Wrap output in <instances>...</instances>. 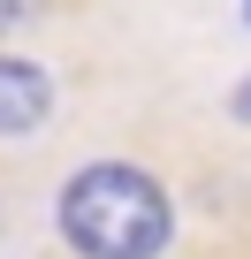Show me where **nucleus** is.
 <instances>
[{"label": "nucleus", "instance_id": "1", "mask_svg": "<svg viewBox=\"0 0 251 259\" xmlns=\"http://www.w3.org/2000/svg\"><path fill=\"white\" fill-rule=\"evenodd\" d=\"M54 229L76 259H160L175 236V198L153 168L130 160H91L61 183Z\"/></svg>", "mask_w": 251, "mask_h": 259}, {"label": "nucleus", "instance_id": "3", "mask_svg": "<svg viewBox=\"0 0 251 259\" xmlns=\"http://www.w3.org/2000/svg\"><path fill=\"white\" fill-rule=\"evenodd\" d=\"M38 8H46V0H0V38H8V31H23Z\"/></svg>", "mask_w": 251, "mask_h": 259}, {"label": "nucleus", "instance_id": "5", "mask_svg": "<svg viewBox=\"0 0 251 259\" xmlns=\"http://www.w3.org/2000/svg\"><path fill=\"white\" fill-rule=\"evenodd\" d=\"M243 23H251V0H243Z\"/></svg>", "mask_w": 251, "mask_h": 259}, {"label": "nucleus", "instance_id": "2", "mask_svg": "<svg viewBox=\"0 0 251 259\" xmlns=\"http://www.w3.org/2000/svg\"><path fill=\"white\" fill-rule=\"evenodd\" d=\"M54 114V76L23 54H0V138H31Z\"/></svg>", "mask_w": 251, "mask_h": 259}, {"label": "nucleus", "instance_id": "4", "mask_svg": "<svg viewBox=\"0 0 251 259\" xmlns=\"http://www.w3.org/2000/svg\"><path fill=\"white\" fill-rule=\"evenodd\" d=\"M228 107H236V122H251V76L236 84V99H228Z\"/></svg>", "mask_w": 251, "mask_h": 259}]
</instances>
